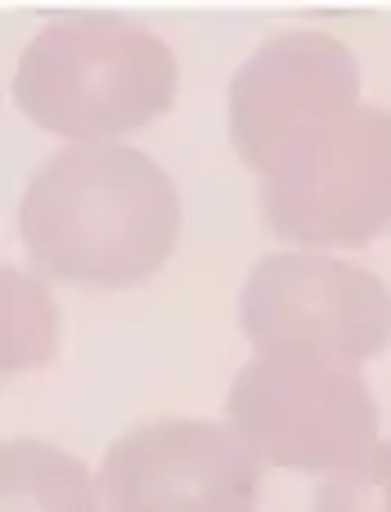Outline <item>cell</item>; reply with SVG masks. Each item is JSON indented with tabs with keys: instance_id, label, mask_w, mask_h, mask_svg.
Instances as JSON below:
<instances>
[{
	"instance_id": "cell-1",
	"label": "cell",
	"mask_w": 391,
	"mask_h": 512,
	"mask_svg": "<svg viewBox=\"0 0 391 512\" xmlns=\"http://www.w3.org/2000/svg\"><path fill=\"white\" fill-rule=\"evenodd\" d=\"M18 234L45 279L126 288L171 261L180 194L167 171L131 144H68L27 180Z\"/></svg>"
},
{
	"instance_id": "cell-3",
	"label": "cell",
	"mask_w": 391,
	"mask_h": 512,
	"mask_svg": "<svg viewBox=\"0 0 391 512\" xmlns=\"http://www.w3.org/2000/svg\"><path fill=\"white\" fill-rule=\"evenodd\" d=\"M356 113V54L329 32L270 36L230 81V144L261 180L306 162Z\"/></svg>"
},
{
	"instance_id": "cell-7",
	"label": "cell",
	"mask_w": 391,
	"mask_h": 512,
	"mask_svg": "<svg viewBox=\"0 0 391 512\" xmlns=\"http://www.w3.org/2000/svg\"><path fill=\"white\" fill-rule=\"evenodd\" d=\"M261 468L230 423L162 418L108 445L99 499L104 512H257Z\"/></svg>"
},
{
	"instance_id": "cell-8",
	"label": "cell",
	"mask_w": 391,
	"mask_h": 512,
	"mask_svg": "<svg viewBox=\"0 0 391 512\" xmlns=\"http://www.w3.org/2000/svg\"><path fill=\"white\" fill-rule=\"evenodd\" d=\"M0 512H104L99 477L45 441H9L0 454Z\"/></svg>"
},
{
	"instance_id": "cell-6",
	"label": "cell",
	"mask_w": 391,
	"mask_h": 512,
	"mask_svg": "<svg viewBox=\"0 0 391 512\" xmlns=\"http://www.w3.org/2000/svg\"><path fill=\"white\" fill-rule=\"evenodd\" d=\"M261 221L297 248H365L391 234V108L360 113L324 149L261 180Z\"/></svg>"
},
{
	"instance_id": "cell-5",
	"label": "cell",
	"mask_w": 391,
	"mask_h": 512,
	"mask_svg": "<svg viewBox=\"0 0 391 512\" xmlns=\"http://www.w3.org/2000/svg\"><path fill=\"white\" fill-rule=\"evenodd\" d=\"M252 355H315L360 369L391 342V292L374 270L320 252H275L239 292Z\"/></svg>"
},
{
	"instance_id": "cell-9",
	"label": "cell",
	"mask_w": 391,
	"mask_h": 512,
	"mask_svg": "<svg viewBox=\"0 0 391 512\" xmlns=\"http://www.w3.org/2000/svg\"><path fill=\"white\" fill-rule=\"evenodd\" d=\"M54 355V306L27 274L5 270V373H23Z\"/></svg>"
},
{
	"instance_id": "cell-4",
	"label": "cell",
	"mask_w": 391,
	"mask_h": 512,
	"mask_svg": "<svg viewBox=\"0 0 391 512\" xmlns=\"http://www.w3.org/2000/svg\"><path fill=\"white\" fill-rule=\"evenodd\" d=\"M225 414L261 463L288 472L329 477L378 445V400L365 378L315 355H252L230 382Z\"/></svg>"
},
{
	"instance_id": "cell-10",
	"label": "cell",
	"mask_w": 391,
	"mask_h": 512,
	"mask_svg": "<svg viewBox=\"0 0 391 512\" xmlns=\"http://www.w3.org/2000/svg\"><path fill=\"white\" fill-rule=\"evenodd\" d=\"M315 512H391V441H378L315 490Z\"/></svg>"
},
{
	"instance_id": "cell-2",
	"label": "cell",
	"mask_w": 391,
	"mask_h": 512,
	"mask_svg": "<svg viewBox=\"0 0 391 512\" xmlns=\"http://www.w3.org/2000/svg\"><path fill=\"white\" fill-rule=\"evenodd\" d=\"M171 45L122 14H63L27 41L14 99L27 122L72 144L122 140L176 104Z\"/></svg>"
}]
</instances>
